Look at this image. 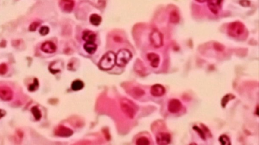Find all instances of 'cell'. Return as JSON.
<instances>
[{
	"label": "cell",
	"instance_id": "6da1fadb",
	"mask_svg": "<svg viewBox=\"0 0 259 145\" xmlns=\"http://www.w3.org/2000/svg\"><path fill=\"white\" fill-rule=\"evenodd\" d=\"M115 65V55L113 52L109 51L102 57L99 63V67L103 70H109Z\"/></svg>",
	"mask_w": 259,
	"mask_h": 145
},
{
	"label": "cell",
	"instance_id": "7a4b0ae2",
	"mask_svg": "<svg viewBox=\"0 0 259 145\" xmlns=\"http://www.w3.org/2000/svg\"><path fill=\"white\" fill-rule=\"evenodd\" d=\"M120 103L121 109L125 115L129 118H133L137 110L135 104L126 98L122 99Z\"/></svg>",
	"mask_w": 259,
	"mask_h": 145
},
{
	"label": "cell",
	"instance_id": "3957f363",
	"mask_svg": "<svg viewBox=\"0 0 259 145\" xmlns=\"http://www.w3.org/2000/svg\"><path fill=\"white\" fill-rule=\"evenodd\" d=\"M132 55L127 49H122L115 55V64L120 67H125L131 59Z\"/></svg>",
	"mask_w": 259,
	"mask_h": 145
},
{
	"label": "cell",
	"instance_id": "277c9868",
	"mask_svg": "<svg viewBox=\"0 0 259 145\" xmlns=\"http://www.w3.org/2000/svg\"><path fill=\"white\" fill-rule=\"evenodd\" d=\"M245 31V26L239 21H236L229 24L227 28V33L229 35L237 37L240 36Z\"/></svg>",
	"mask_w": 259,
	"mask_h": 145
},
{
	"label": "cell",
	"instance_id": "5b68a950",
	"mask_svg": "<svg viewBox=\"0 0 259 145\" xmlns=\"http://www.w3.org/2000/svg\"><path fill=\"white\" fill-rule=\"evenodd\" d=\"M150 41L152 46L155 48H159L163 46V34L158 30H153L150 34Z\"/></svg>",
	"mask_w": 259,
	"mask_h": 145
},
{
	"label": "cell",
	"instance_id": "8992f818",
	"mask_svg": "<svg viewBox=\"0 0 259 145\" xmlns=\"http://www.w3.org/2000/svg\"><path fill=\"white\" fill-rule=\"evenodd\" d=\"M171 136L168 132H158L156 136L157 144L159 145H166L171 142Z\"/></svg>",
	"mask_w": 259,
	"mask_h": 145
},
{
	"label": "cell",
	"instance_id": "52a82bcc",
	"mask_svg": "<svg viewBox=\"0 0 259 145\" xmlns=\"http://www.w3.org/2000/svg\"><path fill=\"white\" fill-rule=\"evenodd\" d=\"M13 93L12 90L8 86L0 87V99L2 100L8 101L13 98Z\"/></svg>",
	"mask_w": 259,
	"mask_h": 145
},
{
	"label": "cell",
	"instance_id": "ba28073f",
	"mask_svg": "<svg viewBox=\"0 0 259 145\" xmlns=\"http://www.w3.org/2000/svg\"><path fill=\"white\" fill-rule=\"evenodd\" d=\"M182 105L180 100L177 99H172L168 103V111L172 114L179 112L181 110Z\"/></svg>",
	"mask_w": 259,
	"mask_h": 145
},
{
	"label": "cell",
	"instance_id": "9c48e42d",
	"mask_svg": "<svg viewBox=\"0 0 259 145\" xmlns=\"http://www.w3.org/2000/svg\"><path fill=\"white\" fill-rule=\"evenodd\" d=\"M73 133V131L70 128H67L63 126H57L54 131V134L56 136L61 137H68L72 136Z\"/></svg>",
	"mask_w": 259,
	"mask_h": 145
},
{
	"label": "cell",
	"instance_id": "30bf717a",
	"mask_svg": "<svg viewBox=\"0 0 259 145\" xmlns=\"http://www.w3.org/2000/svg\"><path fill=\"white\" fill-rule=\"evenodd\" d=\"M59 6L65 12L70 13L74 8V2L73 0H60Z\"/></svg>",
	"mask_w": 259,
	"mask_h": 145
},
{
	"label": "cell",
	"instance_id": "8fae6325",
	"mask_svg": "<svg viewBox=\"0 0 259 145\" xmlns=\"http://www.w3.org/2000/svg\"><path fill=\"white\" fill-rule=\"evenodd\" d=\"M166 89L161 84H155L151 87L150 93L154 97H161L164 94Z\"/></svg>",
	"mask_w": 259,
	"mask_h": 145
},
{
	"label": "cell",
	"instance_id": "7c38bea8",
	"mask_svg": "<svg viewBox=\"0 0 259 145\" xmlns=\"http://www.w3.org/2000/svg\"><path fill=\"white\" fill-rule=\"evenodd\" d=\"M208 6L212 13L218 14L221 6L222 0H208Z\"/></svg>",
	"mask_w": 259,
	"mask_h": 145
},
{
	"label": "cell",
	"instance_id": "4fadbf2b",
	"mask_svg": "<svg viewBox=\"0 0 259 145\" xmlns=\"http://www.w3.org/2000/svg\"><path fill=\"white\" fill-rule=\"evenodd\" d=\"M56 46L51 41H46L42 44L41 49L42 51L47 54H52L56 51Z\"/></svg>",
	"mask_w": 259,
	"mask_h": 145
},
{
	"label": "cell",
	"instance_id": "5bb4252c",
	"mask_svg": "<svg viewBox=\"0 0 259 145\" xmlns=\"http://www.w3.org/2000/svg\"><path fill=\"white\" fill-rule=\"evenodd\" d=\"M201 126L202 127V129L201 128H198V126H196L193 127V129L198 132V134L199 135L200 137L202 140H205L206 138H207L206 137V134H207V136H209V137H211V134L210 132V130L204 125L201 124Z\"/></svg>",
	"mask_w": 259,
	"mask_h": 145
},
{
	"label": "cell",
	"instance_id": "9a60e30c",
	"mask_svg": "<svg viewBox=\"0 0 259 145\" xmlns=\"http://www.w3.org/2000/svg\"><path fill=\"white\" fill-rule=\"evenodd\" d=\"M147 58L150 62V65L153 68H157L160 64V58L159 55L155 53H149L147 55Z\"/></svg>",
	"mask_w": 259,
	"mask_h": 145
},
{
	"label": "cell",
	"instance_id": "2e32d148",
	"mask_svg": "<svg viewBox=\"0 0 259 145\" xmlns=\"http://www.w3.org/2000/svg\"><path fill=\"white\" fill-rule=\"evenodd\" d=\"M96 38L95 33L90 30H86L83 33V40L87 42H94Z\"/></svg>",
	"mask_w": 259,
	"mask_h": 145
},
{
	"label": "cell",
	"instance_id": "e0dca14e",
	"mask_svg": "<svg viewBox=\"0 0 259 145\" xmlns=\"http://www.w3.org/2000/svg\"><path fill=\"white\" fill-rule=\"evenodd\" d=\"M84 48L86 52L92 55L96 52L97 46L94 42H87L84 44Z\"/></svg>",
	"mask_w": 259,
	"mask_h": 145
},
{
	"label": "cell",
	"instance_id": "ac0fdd59",
	"mask_svg": "<svg viewBox=\"0 0 259 145\" xmlns=\"http://www.w3.org/2000/svg\"><path fill=\"white\" fill-rule=\"evenodd\" d=\"M84 87V84L83 82L81 80L74 81L71 84V89L73 91H79L82 89Z\"/></svg>",
	"mask_w": 259,
	"mask_h": 145
},
{
	"label": "cell",
	"instance_id": "d6986e66",
	"mask_svg": "<svg viewBox=\"0 0 259 145\" xmlns=\"http://www.w3.org/2000/svg\"><path fill=\"white\" fill-rule=\"evenodd\" d=\"M170 21L172 23H177L180 20V15L177 11L173 10L170 14Z\"/></svg>",
	"mask_w": 259,
	"mask_h": 145
},
{
	"label": "cell",
	"instance_id": "ffe728a7",
	"mask_svg": "<svg viewBox=\"0 0 259 145\" xmlns=\"http://www.w3.org/2000/svg\"><path fill=\"white\" fill-rule=\"evenodd\" d=\"M101 21H102V18L98 15L93 14L91 15L90 16V22L93 25H99L101 23Z\"/></svg>",
	"mask_w": 259,
	"mask_h": 145
},
{
	"label": "cell",
	"instance_id": "44dd1931",
	"mask_svg": "<svg viewBox=\"0 0 259 145\" xmlns=\"http://www.w3.org/2000/svg\"><path fill=\"white\" fill-rule=\"evenodd\" d=\"M235 98H236L235 96L232 94H228L226 95L225 96H224V97L222 99V107L225 108L229 101H230L231 100L234 99Z\"/></svg>",
	"mask_w": 259,
	"mask_h": 145
},
{
	"label": "cell",
	"instance_id": "7402d4cb",
	"mask_svg": "<svg viewBox=\"0 0 259 145\" xmlns=\"http://www.w3.org/2000/svg\"><path fill=\"white\" fill-rule=\"evenodd\" d=\"M31 111H32V114H33V116L35 117L36 120H39L41 118V112L40 111V109L38 108V107L33 106V107H32Z\"/></svg>",
	"mask_w": 259,
	"mask_h": 145
},
{
	"label": "cell",
	"instance_id": "603a6c76",
	"mask_svg": "<svg viewBox=\"0 0 259 145\" xmlns=\"http://www.w3.org/2000/svg\"><path fill=\"white\" fill-rule=\"evenodd\" d=\"M219 141L222 145H230L231 144L230 140L226 135H222L219 138Z\"/></svg>",
	"mask_w": 259,
	"mask_h": 145
},
{
	"label": "cell",
	"instance_id": "cb8c5ba5",
	"mask_svg": "<svg viewBox=\"0 0 259 145\" xmlns=\"http://www.w3.org/2000/svg\"><path fill=\"white\" fill-rule=\"evenodd\" d=\"M136 144L138 145H148L150 144V142L147 138L142 137L137 139Z\"/></svg>",
	"mask_w": 259,
	"mask_h": 145
},
{
	"label": "cell",
	"instance_id": "d4e9b609",
	"mask_svg": "<svg viewBox=\"0 0 259 145\" xmlns=\"http://www.w3.org/2000/svg\"><path fill=\"white\" fill-rule=\"evenodd\" d=\"M39 86V82H38V79H35L34 80V83L33 84H30L29 86V90L30 91H34L35 90H36Z\"/></svg>",
	"mask_w": 259,
	"mask_h": 145
},
{
	"label": "cell",
	"instance_id": "484cf974",
	"mask_svg": "<svg viewBox=\"0 0 259 145\" xmlns=\"http://www.w3.org/2000/svg\"><path fill=\"white\" fill-rule=\"evenodd\" d=\"M7 71H8V67L6 64H2L0 65V74H5Z\"/></svg>",
	"mask_w": 259,
	"mask_h": 145
},
{
	"label": "cell",
	"instance_id": "4316f807",
	"mask_svg": "<svg viewBox=\"0 0 259 145\" xmlns=\"http://www.w3.org/2000/svg\"><path fill=\"white\" fill-rule=\"evenodd\" d=\"M49 28L47 26H43L40 29V33L42 36H45L49 32Z\"/></svg>",
	"mask_w": 259,
	"mask_h": 145
},
{
	"label": "cell",
	"instance_id": "83f0119b",
	"mask_svg": "<svg viewBox=\"0 0 259 145\" xmlns=\"http://www.w3.org/2000/svg\"><path fill=\"white\" fill-rule=\"evenodd\" d=\"M133 93L136 96H141L144 94V91L143 90L139 88H135L133 90Z\"/></svg>",
	"mask_w": 259,
	"mask_h": 145
},
{
	"label": "cell",
	"instance_id": "f1b7e54d",
	"mask_svg": "<svg viewBox=\"0 0 259 145\" xmlns=\"http://www.w3.org/2000/svg\"><path fill=\"white\" fill-rule=\"evenodd\" d=\"M239 3L243 7H248L251 5V2L249 0H240Z\"/></svg>",
	"mask_w": 259,
	"mask_h": 145
},
{
	"label": "cell",
	"instance_id": "f546056e",
	"mask_svg": "<svg viewBox=\"0 0 259 145\" xmlns=\"http://www.w3.org/2000/svg\"><path fill=\"white\" fill-rule=\"evenodd\" d=\"M214 47L215 49L218 51H222L224 50V47L222 44H220L219 43H215L214 44Z\"/></svg>",
	"mask_w": 259,
	"mask_h": 145
},
{
	"label": "cell",
	"instance_id": "4dcf8cb0",
	"mask_svg": "<svg viewBox=\"0 0 259 145\" xmlns=\"http://www.w3.org/2000/svg\"><path fill=\"white\" fill-rule=\"evenodd\" d=\"M39 25V23L38 22H33V23L30 24V25L29 27V30H30V31H34L36 30L37 27Z\"/></svg>",
	"mask_w": 259,
	"mask_h": 145
},
{
	"label": "cell",
	"instance_id": "1f68e13d",
	"mask_svg": "<svg viewBox=\"0 0 259 145\" xmlns=\"http://www.w3.org/2000/svg\"><path fill=\"white\" fill-rule=\"evenodd\" d=\"M6 112L4 110L0 109V119L4 117L6 115Z\"/></svg>",
	"mask_w": 259,
	"mask_h": 145
},
{
	"label": "cell",
	"instance_id": "d6a6232c",
	"mask_svg": "<svg viewBox=\"0 0 259 145\" xmlns=\"http://www.w3.org/2000/svg\"><path fill=\"white\" fill-rule=\"evenodd\" d=\"M196 2H198V3H204V2H207L208 1V0H195Z\"/></svg>",
	"mask_w": 259,
	"mask_h": 145
}]
</instances>
